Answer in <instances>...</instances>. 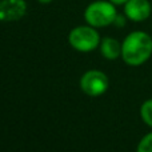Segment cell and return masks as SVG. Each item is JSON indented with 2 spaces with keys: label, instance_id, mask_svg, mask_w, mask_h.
<instances>
[{
  "label": "cell",
  "instance_id": "obj_1",
  "mask_svg": "<svg viewBox=\"0 0 152 152\" xmlns=\"http://www.w3.org/2000/svg\"><path fill=\"white\" fill-rule=\"evenodd\" d=\"M152 55V37L144 31H134L121 43V59L131 67H137L150 60Z\"/></svg>",
  "mask_w": 152,
  "mask_h": 152
},
{
  "label": "cell",
  "instance_id": "obj_2",
  "mask_svg": "<svg viewBox=\"0 0 152 152\" xmlns=\"http://www.w3.org/2000/svg\"><path fill=\"white\" fill-rule=\"evenodd\" d=\"M118 10L110 0H95L89 3L84 10V20L95 28H104L113 24Z\"/></svg>",
  "mask_w": 152,
  "mask_h": 152
},
{
  "label": "cell",
  "instance_id": "obj_3",
  "mask_svg": "<svg viewBox=\"0 0 152 152\" xmlns=\"http://www.w3.org/2000/svg\"><path fill=\"white\" fill-rule=\"evenodd\" d=\"M100 35L97 28L86 24V26H77L72 28L68 34V43L75 51L83 53H88L97 50L100 45Z\"/></svg>",
  "mask_w": 152,
  "mask_h": 152
},
{
  "label": "cell",
  "instance_id": "obj_4",
  "mask_svg": "<svg viewBox=\"0 0 152 152\" xmlns=\"http://www.w3.org/2000/svg\"><path fill=\"white\" fill-rule=\"evenodd\" d=\"M110 87L108 76L99 69H89L80 77V89L91 97L102 96Z\"/></svg>",
  "mask_w": 152,
  "mask_h": 152
},
{
  "label": "cell",
  "instance_id": "obj_5",
  "mask_svg": "<svg viewBox=\"0 0 152 152\" xmlns=\"http://www.w3.org/2000/svg\"><path fill=\"white\" fill-rule=\"evenodd\" d=\"M152 13V4L150 0H128L124 4V15L135 23L145 21Z\"/></svg>",
  "mask_w": 152,
  "mask_h": 152
},
{
  "label": "cell",
  "instance_id": "obj_6",
  "mask_svg": "<svg viewBox=\"0 0 152 152\" xmlns=\"http://www.w3.org/2000/svg\"><path fill=\"white\" fill-rule=\"evenodd\" d=\"M26 12V0H0V21L20 20Z\"/></svg>",
  "mask_w": 152,
  "mask_h": 152
},
{
  "label": "cell",
  "instance_id": "obj_7",
  "mask_svg": "<svg viewBox=\"0 0 152 152\" xmlns=\"http://www.w3.org/2000/svg\"><path fill=\"white\" fill-rule=\"evenodd\" d=\"M99 50L102 56L107 60H116V59L121 58V43L111 36L102 39Z\"/></svg>",
  "mask_w": 152,
  "mask_h": 152
},
{
  "label": "cell",
  "instance_id": "obj_8",
  "mask_svg": "<svg viewBox=\"0 0 152 152\" xmlns=\"http://www.w3.org/2000/svg\"><path fill=\"white\" fill-rule=\"evenodd\" d=\"M140 118L148 126L152 128V99H147L140 107Z\"/></svg>",
  "mask_w": 152,
  "mask_h": 152
},
{
  "label": "cell",
  "instance_id": "obj_9",
  "mask_svg": "<svg viewBox=\"0 0 152 152\" xmlns=\"http://www.w3.org/2000/svg\"><path fill=\"white\" fill-rule=\"evenodd\" d=\"M136 152H152V131L142 137L137 144Z\"/></svg>",
  "mask_w": 152,
  "mask_h": 152
},
{
  "label": "cell",
  "instance_id": "obj_10",
  "mask_svg": "<svg viewBox=\"0 0 152 152\" xmlns=\"http://www.w3.org/2000/svg\"><path fill=\"white\" fill-rule=\"evenodd\" d=\"M127 20H128V19H127L126 15H119V13H118V16H116L115 21H113V24H115L116 27H119V28H121V27L126 26V21H127Z\"/></svg>",
  "mask_w": 152,
  "mask_h": 152
},
{
  "label": "cell",
  "instance_id": "obj_11",
  "mask_svg": "<svg viewBox=\"0 0 152 152\" xmlns=\"http://www.w3.org/2000/svg\"><path fill=\"white\" fill-rule=\"evenodd\" d=\"M110 1L113 3L115 5H124L127 1H128V0H110Z\"/></svg>",
  "mask_w": 152,
  "mask_h": 152
},
{
  "label": "cell",
  "instance_id": "obj_12",
  "mask_svg": "<svg viewBox=\"0 0 152 152\" xmlns=\"http://www.w3.org/2000/svg\"><path fill=\"white\" fill-rule=\"evenodd\" d=\"M37 3H40V4H50V3H52L53 0H36Z\"/></svg>",
  "mask_w": 152,
  "mask_h": 152
}]
</instances>
